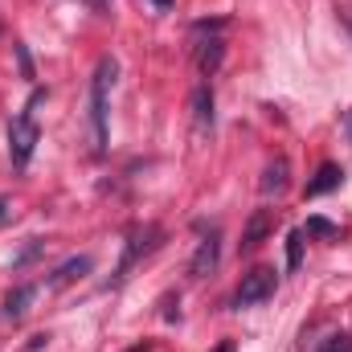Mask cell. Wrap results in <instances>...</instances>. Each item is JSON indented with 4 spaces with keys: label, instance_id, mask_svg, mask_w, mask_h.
I'll return each instance as SVG.
<instances>
[{
    "label": "cell",
    "instance_id": "24",
    "mask_svg": "<svg viewBox=\"0 0 352 352\" xmlns=\"http://www.w3.org/2000/svg\"><path fill=\"white\" fill-rule=\"evenodd\" d=\"M344 127H349V135H352V111H349V115H344Z\"/></svg>",
    "mask_w": 352,
    "mask_h": 352
},
{
    "label": "cell",
    "instance_id": "2",
    "mask_svg": "<svg viewBox=\"0 0 352 352\" xmlns=\"http://www.w3.org/2000/svg\"><path fill=\"white\" fill-rule=\"evenodd\" d=\"M41 98H45V94H41V90H33V98L25 102V111L8 123V160H12V168H16V173H25V168H29L33 148H37V140H41V131H37V123H33V107H37Z\"/></svg>",
    "mask_w": 352,
    "mask_h": 352
},
{
    "label": "cell",
    "instance_id": "22",
    "mask_svg": "<svg viewBox=\"0 0 352 352\" xmlns=\"http://www.w3.org/2000/svg\"><path fill=\"white\" fill-rule=\"evenodd\" d=\"M127 352H152V344H144V340H140L135 349H127Z\"/></svg>",
    "mask_w": 352,
    "mask_h": 352
},
{
    "label": "cell",
    "instance_id": "21",
    "mask_svg": "<svg viewBox=\"0 0 352 352\" xmlns=\"http://www.w3.org/2000/svg\"><path fill=\"white\" fill-rule=\"evenodd\" d=\"M217 352H234V340H221V344H217Z\"/></svg>",
    "mask_w": 352,
    "mask_h": 352
},
{
    "label": "cell",
    "instance_id": "3",
    "mask_svg": "<svg viewBox=\"0 0 352 352\" xmlns=\"http://www.w3.org/2000/svg\"><path fill=\"white\" fill-rule=\"evenodd\" d=\"M274 287H278V278H274V270L270 266H254L250 274H242V283H238V291H234V311H242V307H258L266 303L270 295H274Z\"/></svg>",
    "mask_w": 352,
    "mask_h": 352
},
{
    "label": "cell",
    "instance_id": "4",
    "mask_svg": "<svg viewBox=\"0 0 352 352\" xmlns=\"http://www.w3.org/2000/svg\"><path fill=\"white\" fill-rule=\"evenodd\" d=\"M221 29H226V21H197V25H192V33H209V37L197 45V66H201V74H205V78H213V74H217V66H221V58H226Z\"/></svg>",
    "mask_w": 352,
    "mask_h": 352
},
{
    "label": "cell",
    "instance_id": "9",
    "mask_svg": "<svg viewBox=\"0 0 352 352\" xmlns=\"http://www.w3.org/2000/svg\"><path fill=\"white\" fill-rule=\"evenodd\" d=\"M192 119H197V131H213V90L197 87L192 90Z\"/></svg>",
    "mask_w": 352,
    "mask_h": 352
},
{
    "label": "cell",
    "instance_id": "11",
    "mask_svg": "<svg viewBox=\"0 0 352 352\" xmlns=\"http://www.w3.org/2000/svg\"><path fill=\"white\" fill-rule=\"evenodd\" d=\"M270 226H274V217H270V209H258L250 221H246V230H242V250H254L258 242H263L266 234H270Z\"/></svg>",
    "mask_w": 352,
    "mask_h": 352
},
{
    "label": "cell",
    "instance_id": "12",
    "mask_svg": "<svg viewBox=\"0 0 352 352\" xmlns=\"http://www.w3.org/2000/svg\"><path fill=\"white\" fill-rule=\"evenodd\" d=\"M29 299H33V287H12L4 295V320H21L29 311Z\"/></svg>",
    "mask_w": 352,
    "mask_h": 352
},
{
    "label": "cell",
    "instance_id": "6",
    "mask_svg": "<svg viewBox=\"0 0 352 352\" xmlns=\"http://www.w3.org/2000/svg\"><path fill=\"white\" fill-rule=\"evenodd\" d=\"M217 258H221V234L209 230V234L201 238L192 263H188V278H205V274H213V270H217Z\"/></svg>",
    "mask_w": 352,
    "mask_h": 352
},
{
    "label": "cell",
    "instance_id": "13",
    "mask_svg": "<svg viewBox=\"0 0 352 352\" xmlns=\"http://www.w3.org/2000/svg\"><path fill=\"white\" fill-rule=\"evenodd\" d=\"M303 230H291L287 234V270H299V263H303Z\"/></svg>",
    "mask_w": 352,
    "mask_h": 352
},
{
    "label": "cell",
    "instance_id": "20",
    "mask_svg": "<svg viewBox=\"0 0 352 352\" xmlns=\"http://www.w3.org/2000/svg\"><path fill=\"white\" fill-rule=\"evenodd\" d=\"M152 4H156V12H168L173 8V0H152Z\"/></svg>",
    "mask_w": 352,
    "mask_h": 352
},
{
    "label": "cell",
    "instance_id": "10",
    "mask_svg": "<svg viewBox=\"0 0 352 352\" xmlns=\"http://www.w3.org/2000/svg\"><path fill=\"white\" fill-rule=\"evenodd\" d=\"M340 180H344V168L340 164H320L316 180H307V197H324V192L340 188Z\"/></svg>",
    "mask_w": 352,
    "mask_h": 352
},
{
    "label": "cell",
    "instance_id": "25",
    "mask_svg": "<svg viewBox=\"0 0 352 352\" xmlns=\"http://www.w3.org/2000/svg\"><path fill=\"white\" fill-rule=\"evenodd\" d=\"M349 29H352V21H349Z\"/></svg>",
    "mask_w": 352,
    "mask_h": 352
},
{
    "label": "cell",
    "instance_id": "19",
    "mask_svg": "<svg viewBox=\"0 0 352 352\" xmlns=\"http://www.w3.org/2000/svg\"><path fill=\"white\" fill-rule=\"evenodd\" d=\"M87 4H90V12H98V16L111 12V0H87Z\"/></svg>",
    "mask_w": 352,
    "mask_h": 352
},
{
    "label": "cell",
    "instance_id": "17",
    "mask_svg": "<svg viewBox=\"0 0 352 352\" xmlns=\"http://www.w3.org/2000/svg\"><path fill=\"white\" fill-rule=\"evenodd\" d=\"M12 50H16V62H21V78H29V82H33V62H29V50H25L21 41H16Z\"/></svg>",
    "mask_w": 352,
    "mask_h": 352
},
{
    "label": "cell",
    "instance_id": "8",
    "mask_svg": "<svg viewBox=\"0 0 352 352\" xmlns=\"http://www.w3.org/2000/svg\"><path fill=\"white\" fill-rule=\"evenodd\" d=\"M287 176H291V164H287V156H274L270 164H266V173H263V197H278L283 188H287Z\"/></svg>",
    "mask_w": 352,
    "mask_h": 352
},
{
    "label": "cell",
    "instance_id": "14",
    "mask_svg": "<svg viewBox=\"0 0 352 352\" xmlns=\"http://www.w3.org/2000/svg\"><path fill=\"white\" fill-rule=\"evenodd\" d=\"M303 234H311V238H328V242H336L340 238V226H332L328 217H307V230Z\"/></svg>",
    "mask_w": 352,
    "mask_h": 352
},
{
    "label": "cell",
    "instance_id": "18",
    "mask_svg": "<svg viewBox=\"0 0 352 352\" xmlns=\"http://www.w3.org/2000/svg\"><path fill=\"white\" fill-rule=\"evenodd\" d=\"M45 344H50V332H37V336H29V352L45 349Z\"/></svg>",
    "mask_w": 352,
    "mask_h": 352
},
{
    "label": "cell",
    "instance_id": "16",
    "mask_svg": "<svg viewBox=\"0 0 352 352\" xmlns=\"http://www.w3.org/2000/svg\"><path fill=\"white\" fill-rule=\"evenodd\" d=\"M320 352H352V336H344V332H340V336H328V340L320 344Z\"/></svg>",
    "mask_w": 352,
    "mask_h": 352
},
{
    "label": "cell",
    "instance_id": "1",
    "mask_svg": "<svg viewBox=\"0 0 352 352\" xmlns=\"http://www.w3.org/2000/svg\"><path fill=\"white\" fill-rule=\"evenodd\" d=\"M115 58H98L94 66V78H90V144H94V156L107 152V140H111V87H115Z\"/></svg>",
    "mask_w": 352,
    "mask_h": 352
},
{
    "label": "cell",
    "instance_id": "23",
    "mask_svg": "<svg viewBox=\"0 0 352 352\" xmlns=\"http://www.w3.org/2000/svg\"><path fill=\"white\" fill-rule=\"evenodd\" d=\"M4 217H8V205H4V201H0V221H4Z\"/></svg>",
    "mask_w": 352,
    "mask_h": 352
},
{
    "label": "cell",
    "instance_id": "15",
    "mask_svg": "<svg viewBox=\"0 0 352 352\" xmlns=\"http://www.w3.org/2000/svg\"><path fill=\"white\" fill-rule=\"evenodd\" d=\"M41 250H45V242H41V238H29V246H25V250H21L16 258H12V270H25V266L33 263V258H37Z\"/></svg>",
    "mask_w": 352,
    "mask_h": 352
},
{
    "label": "cell",
    "instance_id": "7",
    "mask_svg": "<svg viewBox=\"0 0 352 352\" xmlns=\"http://www.w3.org/2000/svg\"><path fill=\"white\" fill-rule=\"evenodd\" d=\"M90 266H94V263H90V254H74V258H66V263L45 278V287H50V291H62V287H70L74 278L90 274Z\"/></svg>",
    "mask_w": 352,
    "mask_h": 352
},
{
    "label": "cell",
    "instance_id": "5",
    "mask_svg": "<svg viewBox=\"0 0 352 352\" xmlns=\"http://www.w3.org/2000/svg\"><path fill=\"white\" fill-rule=\"evenodd\" d=\"M156 238H160V230L156 226H148V230H140V234H131V242H127V250H123V263L115 270V278H111V287H119L123 278H127V270L140 263L148 250H156Z\"/></svg>",
    "mask_w": 352,
    "mask_h": 352
}]
</instances>
